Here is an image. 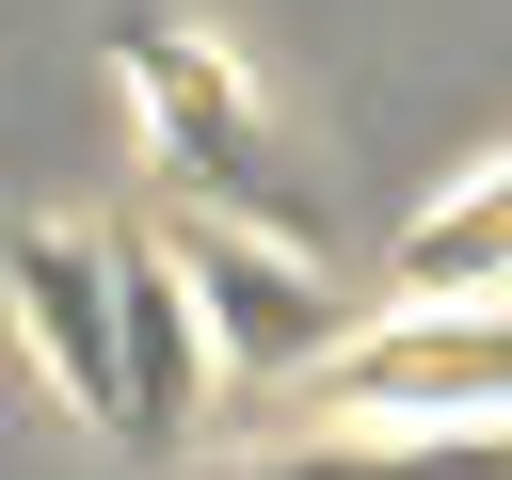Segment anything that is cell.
Instances as JSON below:
<instances>
[{"mask_svg":"<svg viewBox=\"0 0 512 480\" xmlns=\"http://www.w3.org/2000/svg\"><path fill=\"white\" fill-rule=\"evenodd\" d=\"M112 64H128V96H144V144H160V176H176L192 208H224V224H272V240H304V208L272 192V128H256L240 64H224V48L192 32V16L128 0V16H112Z\"/></svg>","mask_w":512,"mask_h":480,"instance_id":"1","label":"cell"},{"mask_svg":"<svg viewBox=\"0 0 512 480\" xmlns=\"http://www.w3.org/2000/svg\"><path fill=\"white\" fill-rule=\"evenodd\" d=\"M320 432H512V304H384L320 384Z\"/></svg>","mask_w":512,"mask_h":480,"instance_id":"2","label":"cell"},{"mask_svg":"<svg viewBox=\"0 0 512 480\" xmlns=\"http://www.w3.org/2000/svg\"><path fill=\"white\" fill-rule=\"evenodd\" d=\"M176 272H192V304H208V336H224V368H256V400H304L368 320L320 288V256L304 240H272V224H224V208H176Z\"/></svg>","mask_w":512,"mask_h":480,"instance_id":"3","label":"cell"},{"mask_svg":"<svg viewBox=\"0 0 512 480\" xmlns=\"http://www.w3.org/2000/svg\"><path fill=\"white\" fill-rule=\"evenodd\" d=\"M0 288H16V336L48 352V384L96 432H128V256L96 224H16L0 240Z\"/></svg>","mask_w":512,"mask_h":480,"instance_id":"4","label":"cell"},{"mask_svg":"<svg viewBox=\"0 0 512 480\" xmlns=\"http://www.w3.org/2000/svg\"><path fill=\"white\" fill-rule=\"evenodd\" d=\"M112 256H128V448H192V432H208V368H224V336H208L176 240H112Z\"/></svg>","mask_w":512,"mask_h":480,"instance_id":"5","label":"cell"},{"mask_svg":"<svg viewBox=\"0 0 512 480\" xmlns=\"http://www.w3.org/2000/svg\"><path fill=\"white\" fill-rule=\"evenodd\" d=\"M496 288H512V160L464 176V192L400 240V304H496Z\"/></svg>","mask_w":512,"mask_h":480,"instance_id":"6","label":"cell"},{"mask_svg":"<svg viewBox=\"0 0 512 480\" xmlns=\"http://www.w3.org/2000/svg\"><path fill=\"white\" fill-rule=\"evenodd\" d=\"M288 480H512V432H352Z\"/></svg>","mask_w":512,"mask_h":480,"instance_id":"7","label":"cell"}]
</instances>
